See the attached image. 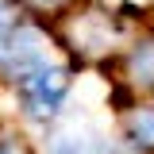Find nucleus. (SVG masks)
Returning a JSON list of instances; mask_svg holds the SVG:
<instances>
[{"instance_id":"nucleus-1","label":"nucleus","mask_w":154,"mask_h":154,"mask_svg":"<svg viewBox=\"0 0 154 154\" xmlns=\"http://www.w3.org/2000/svg\"><path fill=\"white\" fill-rule=\"evenodd\" d=\"M73 62H58L50 58L46 66H38L35 73H27L23 81L12 85V96H16V108H19V119L27 127H38L46 131L50 123L62 119L66 112V100L73 93Z\"/></svg>"},{"instance_id":"nucleus-2","label":"nucleus","mask_w":154,"mask_h":154,"mask_svg":"<svg viewBox=\"0 0 154 154\" xmlns=\"http://www.w3.org/2000/svg\"><path fill=\"white\" fill-rule=\"evenodd\" d=\"M38 154H116V143L89 123H50Z\"/></svg>"},{"instance_id":"nucleus-3","label":"nucleus","mask_w":154,"mask_h":154,"mask_svg":"<svg viewBox=\"0 0 154 154\" xmlns=\"http://www.w3.org/2000/svg\"><path fill=\"white\" fill-rule=\"evenodd\" d=\"M123 69H127V85L139 93H154V38H139L127 58H123Z\"/></svg>"},{"instance_id":"nucleus-4","label":"nucleus","mask_w":154,"mask_h":154,"mask_svg":"<svg viewBox=\"0 0 154 154\" xmlns=\"http://www.w3.org/2000/svg\"><path fill=\"white\" fill-rule=\"evenodd\" d=\"M123 131L139 150H154V104H135L123 116Z\"/></svg>"},{"instance_id":"nucleus-5","label":"nucleus","mask_w":154,"mask_h":154,"mask_svg":"<svg viewBox=\"0 0 154 154\" xmlns=\"http://www.w3.org/2000/svg\"><path fill=\"white\" fill-rule=\"evenodd\" d=\"M23 16H27V8L19 0H0V62L8 54V42L16 35V27L23 23Z\"/></svg>"},{"instance_id":"nucleus-6","label":"nucleus","mask_w":154,"mask_h":154,"mask_svg":"<svg viewBox=\"0 0 154 154\" xmlns=\"http://www.w3.org/2000/svg\"><path fill=\"white\" fill-rule=\"evenodd\" d=\"M31 16H38V19H58V16H66L69 12V4L73 0H19Z\"/></svg>"},{"instance_id":"nucleus-7","label":"nucleus","mask_w":154,"mask_h":154,"mask_svg":"<svg viewBox=\"0 0 154 154\" xmlns=\"http://www.w3.org/2000/svg\"><path fill=\"white\" fill-rule=\"evenodd\" d=\"M0 154H38V146H31L19 131H0Z\"/></svg>"}]
</instances>
